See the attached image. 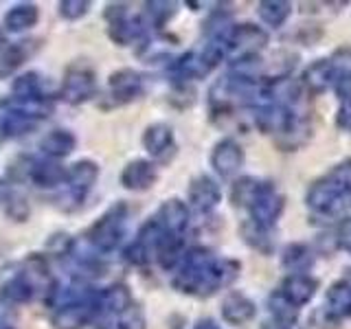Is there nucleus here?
Returning <instances> with one entry per match:
<instances>
[{
	"label": "nucleus",
	"mask_w": 351,
	"mask_h": 329,
	"mask_svg": "<svg viewBox=\"0 0 351 329\" xmlns=\"http://www.w3.org/2000/svg\"><path fill=\"white\" fill-rule=\"evenodd\" d=\"M241 263L235 259H215L208 248H191L184 252L180 272L173 288L193 296H211L219 288H228L239 277Z\"/></svg>",
	"instance_id": "1"
},
{
	"label": "nucleus",
	"mask_w": 351,
	"mask_h": 329,
	"mask_svg": "<svg viewBox=\"0 0 351 329\" xmlns=\"http://www.w3.org/2000/svg\"><path fill=\"white\" fill-rule=\"evenodd\" d=\"M305 204L316 215H338L351 204V158L338 162L323 178L312 182Z\"/></svg>",
	"instance_id": "2"
},
{
	"label": "nucleus",
	"mask_w": 351,
	"mask_h": 329,
	"mask_svg": "<svg viewBox=\"0 0 351 329\" xmlns=\"http://www.w3.org/2000/svg\"><path fill=\"white\" fill-rule=\"evenodd\" d=\"M125 219H128V206L125 204H114L110 211L99 217L88 230V241L101 252L114 250L125 233Z\"/></svg>",
	"instance_id": "3"
},
{
	"label": "nucleus",
	"mask_w": 351,
	"mask_h": 329,
	"mask_svg": "<svg viewBox=\"0 0 351 329\" xmlns=\"http://www.w3.org/2000/svg\"><path fill=\"white\" fill-rule=\"evenodd\" d=\"M283 208H285V197L277 189V184L263 180L257 197L248 206V213H250L248 219H252V222H257L266 228H274V224L279 222V217L283 213Z\"/></svg>",
	"instance_id": "4"
},
{
	"label": "nucleus",
	"mask_w": 351,
	"mask_h": 329,
	"mask_svg": "<svg viewBox=\"0 0 351 329\" xmlns=\"http://www.w3.org/2000/svg\"><path fill=\"white\" fill-rule=\"evenodd\" d=\"M226 47L228 53L235 51L241 55H259L268 47V33L261 27L252 25V22H244V25H235L226 36Z\"/></svg>",
	"instance_id": "5"
},
{
	"label": "nucleus",
	"mask_w": 351,
	"mask_h": 329,
	"mask_svg": "<svg viewBox=\"0 0 351 329\" xmlns=\"http://www.w3.org/2000/svg\"><path fill=\"white\" fill-rule=\"evenodd\" d=\"M244 160H246L244 147L235 138H222L219 143H215V147L211 151V167L222 178L237 175L239 169L244 167Z\"/></svg>",
	"instance_id": "6"
},
{
	"label": "nucleus",
	"mask_w": 351,
	"mask_h": 329,
	"mask_svg": "<svg viewBox=\"0 0 351 329\" xmlns=\"http://www.w3.org/2000/svg\"><path fill=\"white\" fill-rule=\"evenodd\" d=\"M95 93V73L86 66H71L62 86V97L71 103H82Z\"/></svg>",
	"instance_id": "7"
},
{
	"label": "nucleus",
	"mask_w": 351,
	"mask_h": 329,
	"mask_svg": "<svg viewBox=\"0 0 351 329\" xmlns=\"http://www.w3.org/2000/svg\"><path fill=\"white\" fill-rule=\"evenodd\" d=\"M143 147L147 149L152 158L167 162L176 154L173 130L167 123H152L143 134Z\"/></svg>",
	"instance_id": "8"
},
{
	"label": "nucleus",
	"mask_w": 351,
	"mask_h": 329,
	"mask_svg": "<svg viewBox=\"0 0 351 329\" xmlns=\"http://www.w3.org/2000/svg\"><path fill=\"white\" fill-rule=\"evenodd\" d=\"M222 202V189L211 175H197L189 184V204L200 213H208Z\"/></svg>",
	"instance_id": "9"
},
{
	"label": "nucleus",
	"mask_w": 351,
	"mask_h": 329,
	"mask_svg": "<svg viewBox=\"0 0 351 329\" xmlns=\"http://www.w3.org/2000/svg\"><path fill=\"white\" fill-rule=\"evenodd\" d=\"M338 80V73L334 69V64L329 58L316 60L305 69L301 86L305 88L310 95H323L327 88H332Z\"/></svg>",
	"instance_id": "10"
},
{
	"label": "nucleus",
	"mask_w": 351,
	"mask_h": 329,
	"mask_svg": "<svg viewBox=\"0 0 351 329\" xmlns=\"http://www.w3.org/2000/svg\"><path fill=\"white\" fill-rule=\"evenodd\" d=\"M257 316V305L241 292H228L222 301V318L228 325H246Z\"/></svg>",
	"instance_id": "11"
},
{
	"label": "nucleus",
	"mask_w": 351,
	"mask_h": 329,
	"mask_svg": "<svg viewBox=\"0 0 351 329\" xmlns=\"http://www.w3.org/2000/svg\"><path fill=\"white\" fill-rule=\"evenodd\" d=\"M156 222L162 226L165 233L180 235L182 230L189 226V206L182 200H178V197H171V200L162 202V206L158 208Z\"/></svg>",
	"instance_id": "12"
},
{
	"label": "nucleus",
	"mask_w": 351,
	"mask_h": 329,
	"mask_svg": "<svg viewBox=\"0 0 351 329\" xmlns=\"http://www.w3.org/2000/svg\"><path fill=\"white\" fill-rule=\"evenodd\" d=\"M156 178H158L156 164L143 158L132 160L123 169V173H121V182H123V186L130 191H145L156 182Z\"/></svg>",
	"instance_id": "13"
},
{
	"label": "nucleus",
	"mask_w": 351,
	"mask_h": 329,
	"mask_svg": "<svg viewBox=\"0 0 351 329\" xmlns=\"http://www.w3.org/2000/svg\"><path fill=\"white\" fill-rule=\"evenodd\" d=\"M316 290H318V281L310 277V274H288L281 283V292L299 307L310 303L316 296Z\"/></svg>",
	"instance_id": "14"
},
{
	"label": "nucleus",
	"mask_w": 351,
	"mask_h": 329,
	"mask_svg": "<svg viewBox=\"0 0 351 329\" xmlns=\"http://www.w3.org/2000/svg\"><path fill=\"white\" fill-rule=\"evenodd\" d=\"M97 299L60 307L58 314H55V318H53L55 329H82L93 318V307L97 310Z\"/></svg>",
	"instance_id": "15"
},
{
	"label": "nucleus",
	"mask_w": 351,
	"mask_h": 329,
	"mask_svg": "<svg viewBox=\"0 0 351 329\" xmlns=\"http://www.w3.org/2000/svg\"><path fill=\"white\" fill-rule=\"evenodd\" d=\"M97 173H99L97 164L90 160H80L77 164H73L69 173H66V182L71 184V193L75 197V202H82L86 193L93 189Z\"/></svg>",
	"instance_id": "16"
},
{
	"label": "nucleus",
	"mask_w": 351,
	"mask_h": 329,
	"mask_svg": "<svg viewBox=\"0 0 351 329\" xmlns=\"http://www.w3.org/2000/svg\"><path fill=\"white\" fill-rule=\"evenodd\" d=\"M323 310L329 316H332L334 321L351 318V283L349 281H336V283H332V288L327 290Z\"/></svg>",
	"instance_id": "17"
},
{
	"label": "nucleus",
	"mask_w": 351,
	"mask_h": 329,
	"mask_svg": "<svg viewBox=\"0 0 351 329\" xmlns=\"http://www.w3.org/2000/svg\"><path fill=\"white\" fill-rule=\"evenodd\" d=\"M108 88H110V93H112V97L117 99L119 103H125V101H132L136 95H141L143 82H141L138 73L123 69V71H117L112 77H110Z\"/></svg>",
	"instance_id": "18"
},
{
	"label": "nucleus",
	"mask_w": 351,
	"mask_h": 329,
	"mask_svg": "<svg viewBox=\"0 0 351 329\" xmlns=\"http://www.w3.org/2000/svg\"><path fill=\"white\" fill-rule=\"evenodd\" d=\"M239 235L252 250L261 252V255H272V250H274L272 228L261 226L257 222H252V219H244L239 226Z\"/></svg>",
	"instance_id": "19"
},
{
	"label": "nucleus",
	"mask_w": 351,
	"mask_h": 329,
	"mask_svg": "<svg viewBox=\"0 0 351 329\" xmlns=\"http://www.w3.org/2000/svg\"><path fill=\"white\" fill-rule=\"evenodd\" d=\"M281 266L290 274H305L314 266V252L305 244H288L281 252Z\"/></svg>",
	"instance_id": "20"
},
{
	"label": "nucleus",
	"mask_w": 351,
	"mask_h": 329,
	"mask_svg": "<svg viewBox=\"0 0 351 329\" xmlns=\"http://www.w3.org/2000/svg\"><path fill=\"white\" fill-rule=\"evenodd\" d=\"M132 305V296L125 285H110L97 299V312L99 314H121Z\"/></svg>",
	"instance_id": "21"
},
{
	"label": "nucleus",
	"mask_w": 351,
	"mask_h": 329,
	"mask_svg": "<svg viewBox=\"0 0 351 329\" xmlns=\"http://www.w3.org/2000/svg\"><path fill=\"white\" fill-rule=\"evenodd\" d=\"M173 75L182 82H191V80H202L208 73H211V66H208L202 58V53H186L180 60H176L171 66Z\"/></svg>",
	"instance_id": "22"
},
{
	"label": "nucleus",
	"mask_w": 351,
	"mask_h": 329,
	"mask_svg": "<svg viewBox=\"0 0 351 329\" xmlns=\"http://www.w3.org/2000/svg\"><path fill=\"white\" fill-rule=\"evenodd\" d=\"M268 310H270V314L274 318V323H281L285 327L294 325L296 321H299V316H301V307L294 305L281 290L272 292L268 296Z\"/></svg>",
	"instance_id": "23"
},
{
	"label": "nucleus",
	"mask_w": 351,
	"mask_h": 329,
	"mask_svg": "<svg viewBox=\"0 0 351 329\" xmlns=\"http://www.w3.org/2000/svg\"><path fill=\"white\" fill-rule=\"evenodd\" d=\"M33 44H36L33 40L18 42V44H11V47H7L3 51V55H0V80L14 75L20 66L25 64V60L33 53Z\"/></svg>",
	"instance_id": "24"
},
{
	"label": "nucleus",
	"mask_w": 351,
	"mask_h": 329,
	"mask_svg": "<svg viewBox=\"0 0 351 329\" xmlns=\"http://www.w3.org/2000/svg\"><path fill=\"white\" fill-rule=\"evenodd\" d=\"M257 14L268 27L279 29L292 16V3L288 0H261L257 5Z\"/></svg>",
	"instance_id": "25"
},
{
	"label": "nucleus",
	"mask_w": 351,
	"mask_h": 329,
	"mask_svg": "<svg viewBox=\"0 0 351 329\" xmlns=\"http://www.w3.org/2000/svg\"><path fill=\"white\" fill-rule=\"evenodd\" d=\"M261 184H263V180L252 178V175H241V178H237L233 182V186H230V202H233V206L248 208L252 204V200L257 197Z\"/></svg>",
	"instance_id": "26"
},
{
	"label": "nucleus",
	"mask_w": 351,
	"mask_h": 329,
	"mask_svg": "<svg viewBox=\"0 0 351 329\" xmlns=\"http://www.w3.org/2000/svg\"><path fill=\"white\" fill-rule=\"evenodd\" d=\"M156 257L158 263L165 270H173L178 263L184 259V252H182V239L180 235H165L160 239V244L156 246Z\"/></svg>",
	"instance_id": "27"
},
{
	"label": "nucleus",
	"mask_w": 351,
	"mask_h": 329,
	"mask_svg": "<svg viewBox=\"0 0 351 329\" xmlns=\"http://www.w3.org/2000/svg\"><path fill=\"white\" fill-rule=\"evenodd\" d=\"M42 151L47 154L51 158H62V156H69L75 147V136L71 132L66 130H55L51 134L44 136V141L40 143Z\"/></svg>",
	"instance_id": "28"
},
{
	"label": "nucleus",
	"mask_w": 351,
	"mask_h": 329,
	"mask_svg": "<svg viewBox=\"0 0 351 329\" xmlns=\"http://www.w3.org/2000/svg\"><path fill=\"white\" fill-rule=\"evenodd\" d=\"M66 173L64 167L60 162L55 160H42L33 164V171H31V178L36 180L38 186H55L66 180Z\"/></svg>",
	"instance_id": "29"
},
{
	"label": "nucleus",
	"mask_w": 351,
	"mask_h": 329,
	"mask_svg": "<svg viewBox=\"0 0 351 329\" xmlns=\"http://www.w3.org/2000/svg\"><path fill=\"white\" fill-rule=\"evenodd\" d=\"M38 18H40V14H38L36 5H18L5 16V27H7V31H14V33L25 31L36 25Z\"/></svg>",
	"instance_id": "30"
},
{
	"label": "nucleus",
	"mask_w": 351,
	"mask_h": 329,
	"mask_svg": "<svg viewBox=\"0 0 351 329\" xmlns=\"http://www.w3.org/2000/svg\"><path fill=\"white\" fill-rule=\"evenodd\" d=\"M31 294H33V285L29 283L25 274H18V277L5 281L3 288H0V296L7 303H29Z\"/></svg>",
	"instance_id": "31"
},
{
	"label": "nucleus",
	"mask_w": 351,
	"mask_h": 329,
	"mask_svg": "<svg viewBox=\"0 0 351 329\" xmlns=\"http://www.w3.org/2000/svg\"><path fill=\"white\" fill-rule=\"evenodd\" d=\"M108 36L112 38L119 47H125V44L134 42L136 38L143 36V22L138 18H125L121 22H114V25H110L108 29Z\"/></svg>",
	"instance_id": "32"
},
{
	"label": "nucleus",
	"mask_w": 351,
	"mask_h": 329,
	"mask_svg": "<svg viewBox=\"0 0 351 329\" xmlns=\"http://www.w3.org/2000/svg\"><path fill=\"white\" fill-rule=\"evenodd\" d=\"M33 125H36V121H31L27 117H22L20 112H9L3 123H0V132H3L5 136H20V134H27L29 130H33Z\"/></svg>",
	"instance_id": "33"
},
{
	"label": "nucleus",
	"mask_w": 351,
	"mask_h": 329,
	"mask_svg": "<svg viewBox=\"0 0 351 329\" xmlns=\"http://www.w3.org/2000/svg\"><path fill=\"white\" fill-rule=\"evenodd\" d=\"M14 95L16 99H31L40 95V80L36 73H27L16 80L14 84Z\"/></svg>",
	"instance_id": "34"
},
{
	"label": "nucleus",
	"mask_w": 351,
	"mask_h": 329,
	"mask_svg": "<svg viewBox=\"0 0 351 329\" xmlns=\"http://www.w3.org/2000/svg\"><path fill=\"white\" fill-rule=\"evenodd\" d=\"M119 329H145V316H143V310L138 305L132 303L125 312L119 314Z\"/></svg>",
	"instance_id": "35"
},
{
	"label": "nucleus",
	"mask_w": 351,
	"mask_h": 329,
	"mask_svg": "<svg viewBox=\"0 0 351 329\" xmlns=\"http://www.w3.org/2000/svg\"><path fill=\"white\" fill-rule=\"evenodd\" d=\"M176 14V3H147V16L156 27H162Z\"/></svg>",
	"instance_id": "36"
},
{
	"label": "nucleus",
	"mask_w": 351,
	"mask_h": 329,
	"mask_svg": "<svg viewBox=\"0 0 351 329\" xmlns=\"http://www.w3.org/2000/svg\"><path fill=\"white\" fill-rule=\"evenodd\" d=\"M329 60H332L338 77L351 75V47H340V49H336L334 55Z\"/></svg>",
	"instance_id": "37"
},
{
	"label": "nucleus",
	"mask_w": 351,
	"mask_h": 329,
	"mask_svg": "<svg viewBox=\"0 0 351 329\" xmlns=\"http://www.w3.org/2000/svg\"><path fill=\"white\" fill-rule=\"evenodd\" d=\"M88 3H84V0H64V3H60V14L66 18V20H77L82 18L86 11H88Z\"/></svg>",
	"instance_id": "38"
},
{
	"label": "nucleus",
	"mask_w": 351,
	"mask_h": 329,
	"mask_svg": "<svg viewBox=\"0 0 351 329\" xmlns=\"http://www.w3.org/2000/svg\"><path fill=\"white\" fill-rule=\"evenodd\" d=\"M149 255H152V250L143 246L141 241H134V244H130L125 248V259L130 263H134V266H145L149 261Z\"/></svg>",
	"instance_id": "39"
},
{
	"label": "nucleus",
	"mask_w": 351,
	"mask_h": 329,
	"mask_svg": "<svg viewBox=\"0 0 351 329\" xmlns=\"http://www.w3.org/2000/svg\"><path fill=\"white\" fill-rule=\"evenodd\" d=\"M7 213L14 219H27L29 215V204L25 197L20 195H9L7 197Z\"/></svg>",
	"instance_id": "40"
},
{
	"label": "nucleus",
	"mask_w": 351,
	"mask_h": 329,
	"mask_svg": "<svg viewBox=\"0 0 351 329\" xmlns=\"http://www.w3.org/2000/svg\"><path fill=\"white\" fill-rule=\"evenodd\" d=\"M336 127L351 134V101L343 103L336 112Z\"/></svg>",
	"instance_id": "41"
},
{
	"label": "nucleus",
	"mask_w": 351,
	"mask_h": 329,
	"mask_svg": "<svg viewBox=\"0 0 351 329\" xmlns=\"http://www.w3.org/2000/svg\"><path fill=\"white\" fill-rule=\"evenodd\" d=\"M334 90L338 95V99L343 103L351 101V75H345V77H338L336 84H334Z\"/></svg>",
	"instance_id": "42"
},
{
	"label": "nucleus",
	"mask_w": 351,
	"mask_h": 329,
	"mask_svg": "<svg viewBox=\"0 0 351 329\" xmlns=\"http://www.w3.org/2000/svg\"><path fill=\"white\" fill-rule=\"evenodd\" d=\"M336 241H338V246H340V248H345L347 252H351V224H347V226L340 228V233H338Z\"/></svg>",
	"instance_id": "43"
},
{
	"label": "nucleus",
	"mask_w": 351,
	"mask_h": 329,
	"mask_svg": "<svg viewBox=\"0 0 351 329\" xmlns=\"http://www.w3.org/2000/svg\"><path fill=\"white\" fill-rule=\"evenodd\" d=\"M193 329H219V325L213 321V318H200V321L193 325Z\"/></svg>",
	"instance_id": "44"
},
{
	"label": "nucleus",
	"mask_w": 351,
	"mask_h": 329,
	"mask_svg": "<svg viewBox=\"0 0 351 329\" xmlns=\"http://www.w3.org/2000/svg\"><path fill=\"white\" fill-rule=\"evenodd\" d=\"M259 329H290V327H285L281 323H274V321H268V323H263Z\"/></svg>",
	"instance_id": "45"
},
{
	"label": "nucleus",
	"mask_w": 351,
	"mask_h": 329,
	"mask_svg": "<svg viewBox=\"0 0 351 329\" xmlns=\"http://www.w3.org/2000/svg\"><path fill=\"white\" fill-rule=\"evenodd\" d=\"M7 182H3L0 180V202H7Z\"/></svg>",
	"instance_id": "46"
},
{
	"label": "nucleus",
	"mask_w": 351,
	"mask_h": 329,
	"mask_svg": "<svg viewBox=\"0 0 351 329\" xmlns=\"http://www.w3.org/2000/svg\"><path fill=\"white\" fill-rule=\"evenodd\" d=\"M0 329H14V327L7 325V323H0Z\"/></svg>",
	"instance_id": "47"
},
{
	"label": "nucleus",
	"mask_w": 351,
	"mask_h": 329,
	"mask_svg": "<svg viewBox=\"0 0 351 329\" xmlns=\"http://www.w3.org/2000/svg\"><path fill=\"white\" fill-rule=\"evenodd\" d=\"M0 44H3V33H0Z\"/></svg>",
	"instance_id": "48"
}]
</instances>
